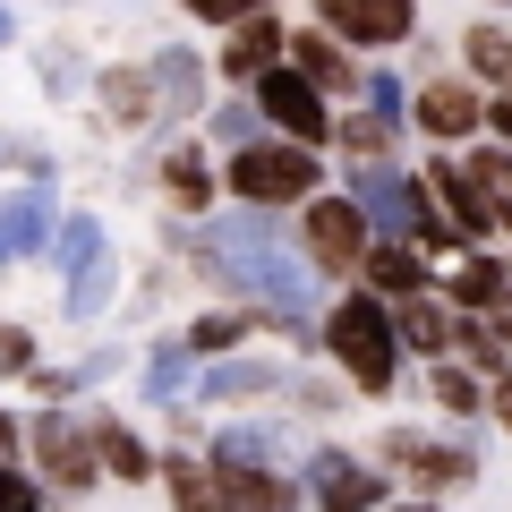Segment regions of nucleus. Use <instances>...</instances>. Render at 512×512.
Segmentation results:
<instances>
[{"instance_id":"nucleus-1","label":"nucleus","mask_w":512,"mask_h":512,"mask_svg":"<svg viewBox=\"0 0 512 512\" xmlns=\"http://www.w3.org/2000/svg\"><path fill=\"white\" fill-rule=\"evenodd\" d=\"M171 265L205 299H239V308H265V316H316L325 308V282L291 248V222L256 214V205H214L205 222H171Z\"/></svg>"},{"instance_id":"nucleus-2","label":"nucleus","mask_w":512,"mask_h":512,"mask_svg":"<svg viewBox=\"0 0 512 512\" xmlns=\"http://www.w3.org/2000/svg\"><path fill=\"white\" fill-rule=\"evenodd\" d=\"M316 359L350 384V402H402V384H410V350L393 333V308L376 291H359V282L325 291V308H316Z\"/></svg>"},{"instance_id":"nucleus-3","label":"nucleus","mask_w":512,"mask_h":512,"mask_svg":"<svg viewBox=\"0 0 512 512\" xmlns=\"http://www.w3.org/2000/svg\"><path fill=\"white\" fill-rule=\"evenodd\" d=\"M316 188H333V163H325V154H308V146L256 137V146L222 154V205H256V214H282V222H291Z\"/></svg>"},{"instance_id":"nucleus-4","label":"nucleus","mask_w":512,"mask_h":512,"mask_svg":"<svg viewBox=\"0 0 512 512\" xmlns=\"http://www.w3.org/2000/svg\"><path fill=\"white\" fill-rule=\"evenodd\" d=\"M291 478L308 487V512H384L393 504V478L342 436H308L291 461Z\"/></svg>"},{"instance_id":"nucleus-5","label":"nucleus","mask_w":512,"mask_h":512,"mask_svg":"<svg viewBox=\"0 0 512 512\" xmlns=\"http://www.w3.org/2000/svg\"><path fill=\"white\" fill-rule=\"evenodd\" d=\"M367 239H376V231H367V214L342 197V188H316V197L291 214V248H299V265H308L325 291H342V282L359 274Z\"/></svg>"},{"instance_id":"nucleus-6","label":"nucleus","mask_w":512,"mask_h":512,"mask_svg":"<svg viewBox=\"0 0 512 512\" xmlns=\"http://www.w3.org/2000/svg\"><path fill=\"white\" fill-rule=\"evenodd\" d=\"M282 384H291V359H282L274 342H248V350H231V359H197L188 402H197L205 419H239V410H274Z\"/></svg>"},{"instance_id":"nucleus-7","label":"nucleus","mask_w":512,"mask_h":512,"mask_svg":"<svg viewBox=\"0 0 512 512\" xmlns=\"http://www.w3.org/2000/svg\"><path fill=\"white\" fill-rule=\"evenodd\" d=\"M402 128L419 137V154H461V146H478V128H487V94H478L470 77L444 60V69L410 77V111H402Z\"/></svg>"},{"instance_id":"nucleus-8","label":"nucleus","mask_w":512,"mask_h":512,"mask_svg":"<svg viewBox=\"0 0 512 512\" xmlns=\"http://www.w3.org/2000/svg\"><path fill=\"white\" fill-rule=\"evenodd\" d=\"M26 470L52 487V504H86V495L103 487L94 444H86V410H43V402H26Z\"/></svg>"},{"instance_id":"nucleus-9","label":"nucleus","mask_w":512,"mask_h":512,"mask_svg":"<svg viewBox=\"0 0 512 512\" xmlns=\"http://www.w3.org/2000/svg\"><path fill=\"white\" fill-rule=\"evenodd\" d=\"M256 103V120H265V137H282V146H308V154H325L333 146V94H316L308 77L291 69V60H274V69L265 77H248V86H239Z\"/></svg>"},{"instance_id":"nucleus-10","label":"nucleus","mask_w":512,"mask_h":512,"mask_svg":"<svg viewBox=\"0 0 512 512\" xmlns=\"http://www.w3.org/2000/svg\"><path fill=\"white\" fill-rule=\"evenodd\" d=\"M308 18L359 60H402L410 43H419L427 0H308Z\"/></svg>"},{"instance_id":"nucleus-11","label":"nucleus","mask_w":512,"mask_h":512,"mask_svg":"<svg viewBox=\"0 0 512 512\" xmlns=\"http://www.w3.org/2000/svg\"><path fill=\"white\" fill-rule=\"evenodd\" d=\"M86 111H94L103 137H120V146H163V111H154V86H146V60H137V52L94 60Z\"/></svg>"},{"instance_id":"nucleus-12","label":"nucleus","mask_w":512,"mask_h":512,"mask_svg":"<svg viewBox=\"0 0 512 512\" xmlns=\"http://www.w3.org/2000/svg\"><path fill=\"white\" fill-rule=\"evenodd\" d=\"M478 478H487V427H427L419 453L393 470V495H436V504H453Z\"/></svg>"},{"instance_id":"nucleus-13","label":"nucleus","mask_w":512,"mask_h":512,"mask_svg":"<svg viewBox=\"0 0 512 512\" xmlns=\"http://www.w3.org/2000/svg\"><path fill=\"white\" fill-rule=\"evenodd\" d=\"M137 60H146V86H154V111H163V137L197 128L205 103H214V60H205V43L163 35V43H146Z\"/></svg>"},{"instance_id":"nucleus-14","label":"nucleus","mask_w":512,"mask_h":512,"mask_svg":"<svg viewBox=\"0 0 512 512\" xmlns=\"http://www.w3.org/2000/svg\"><path fill=\"white\" fill-rule=\"evenodd\" d=\"M77 410H86V444H94L103 487H137L146 495L154 478H163V444H154V427L137 419V410H120V402H77Z\"/></svg>"},{"instance_id":"nucleus-15","label":"nucleus","mask_w":512,"mask_h":512,"mask_svg":"<svg viewBox=\"0 0 512 512\" xmlns=\"http://www.w3.org/2000/svg\"><path fill=\"white\" fill-rule=\"evenodd\" d=\"M154 197H163V214L171 222H205L222 205V154L205 146L197 128H180V137H163V146H154Z\"/></svg>"},{"instance_id":"nucleus-16","label":"nucleus","mask_w":512,"mask_h":512,"mask_svg":"<svg viewBox=\"0 0 512 512\" xmlns=\"http://www.w3.org/2000/svg\"><path fill=\"white\" fill-rule=\"evenodd\" d=\"M333 188L367 214L376 239H410V231H419V205L427 197H419V180H410V163H333Z\"/></svg>"},{"instance_id":"nucleus-17","label":"nucleus","mask_w":512,"mask_h":512,"mask_svg":"<svg viewBox=\"0 0 512 512\" xmlns=\"http://www.w3.org/2000/svg\"><path fill=\"white\" fill-rule=\"evenodd\" d=\"M205 461L222 470H291L299 461V427L282 410H239V419H205Z\"/></svg>"},{"instance_id":"nucleus-18","label":"nucleus","mask_w":512,"mask_h":512,"mask_svg":"<svg viewBox=\"0 0 512 512\" xmlns=\"http://www.w3.org/2000/svg\"><path fill=\"white\" fill-rule=\"evenodd\" d=\"M188 376H197V359H188L180 325L146 333V342H137V359H128V393H137V410H154V419L188 402Z\"/></svg>"},{"instance_id":"nucleus-19","label":"nucleus","mask_w":512,"mask_h":512,"mask_svg":"<svg viewBox=\"0 0 512 512\" xmlns=\"http://www.w3.org/2000/svg\"><path fill=\"white\" fill-rule=\"evenodd\" d=\"M60 205H69L60 180H9V188H0V239H9V265H43Z\"/></svg>"},{"instance_id":"nucleus-20","label":"nucleus","mask_w":512,"mask_h":512,"mask_svg":"<svg viewBox=\"0 0 512 512\" xmlns=\"http://www.w3.org/2000/svg\"><path fill=\"white\" fill-rule=\"evenodd\" d=\"M282 35H291V18L282 9H256V18H239V26H222L214 35V86H248V77H265L282 60Z\"/></svg>"},{"instance_id":"nucleus-21","label":"nucleus","mask_w":512,"mask_h":512,"mask_svg":"<svg viewBox=\"0 0 512 512\" xmlns=\"http://www.w3.org/2000/svg\"><path fill=\"white\" fill-rule=\"evenodd\" d=\"M282 60H291V69L308 77L316 94H333V103H350V94H359V69H367V60H359V52H342V43H333L316 18H291V35H282Z\"/></svg>"},{"instance_id":"nucleus-22","label":"nucleus","mask_w":512,"mask_h":512,"mask_svg":"<svg viewBox=\"0 0 512 512\" xmlns=\"http://www.w3.org/2000/svg\"><path fill=\"white\" fill-rule=\"evenodd\" d=\"M359 291H376L384 308L393 299H419V291H436V256H419L410 239H367V256H359Z\"/></svg>"},{"instance_id":"nucleus-23","label":"nucleus","mask_w":512,"mask_h":512,"mask_svg":"<svg viewBox=\"0 0 512 512\" xmlns=\"http://www.w3.org/2000/svg\"><path fill=\"white\" fill-rule=\"evenodd\" d=\"M453 69L470 77L478 94H512V26L495 18V9H487V18H470V26L453 35Z\"/></svg>"},{"instance_id":"nucleus-24","label":"nucleus","mask_w":512,"mask_h":512,"mask_svg":"<svg viewBox=\"0 0 512 512\" xmlns=\"http://www.w3.org/2000/svg\"><path fill=\"white\" fill-rule=\"evenodd\" d=\"M180 342H188V359H231V350L265 342V308H239V299H205V308L180 325Z\"/></svg>"},{"instance_id":"nucleus-25","label":"nucleus","mask_w":512,"mask_h":512,"mask_svg":"<svg viewBox=\"0 0 512 512\" xmlns=\"http://www.w3.org/2000/svg\"><path fill=\"white\" fill-rule=\"evenodd\" d=\"M419 402L436 410L444 427H487V376L461 359H427L419 367Z\"/></svg>"},{"instance_id":"nucleus-26","label":"nucleus","mask_w":512,"mask_h":512,"mask_svg":"<svg viewBox=\"0 0 512 512\" xmlns=\"http://www.w3.org/2000/svg\"><path fill=\"white\" fill-rule=\"evenodd\" d=\"M120 291H128V265H120V248H111V256H94V265H77V274L60 282V325L94 333L111 308H120Z\"/></svg>"},{"instance_id":"nucleus-27","label":"nucleus","mask_w":512,"mask_h":512,"mask_svg":"<svg viewBox=\"0 0 512 512\" xmlns=\"http://www.w3.org/2000/svg\"><path fill=\"white\" fill-rule=\"evenodd\" d=\"M274 410H282L291 427H316V436H325L333 419H350V384L333 376L325 359H308V367H291V384H282V402H274Z\"/></svg>"},{"instance_id":"nucleus-28","label":"nucleus","mask_w":512,"mask_h":512,"mask_svg":"<svg viewBox=\"0 0 512 512\" xmlns=\"http://www.w3.org/2000/svg\"><path fill=\"white\" fill-rule=\"evenodd\" d=\"M410 154V137L393 120H376V111H359V103H342L333 111V146H325V163H402Z\"/></svg>"},{"instance_id":"nucleus-29","label":"nucleus","mask_w":512,"mask_h":512,"mask_svg":"<svg viewBox=\"0 0 512 512\" xmlns=\"http://www.w3.org/2000/svg\"><path fill=\"white\" fill-rule=\"evenodd\" d=\"M94 256H111V222L94 214V205H60L52 248H43V274H52V282H69L77 265H94Z\"/></svg>"},{"instance_id":"nucleus-30","label":"nucleus","mask_w":512,"mask_h":512,"mask_svg":"<svg viewBox=\"0 0 512 512\" xmlns=\"http://www.w3.org/2000/svg\"><path fill=\"white\" fill-rule=\"evenodd\" d=\"M453 316H461V308H444L436 291H419V299H393V333H402L410 367H427V359H453Z\"/></svg>"},{"instance_id":"nucleus-31","label":"nucleus","mask_w":512,"mask_h":512,"mask_svg":"<svg viewBox=\"0 0 512 512\" xmlns=\"http://www.w3.org/2000/svg\"><path fill=\"white\" fill-rule=\"evenodd\" d=\"M26 69H35L43 103H86V77H94V60H86V43H77V35H43L35 52H26Z\"/></svg>"},{"instance_id":"nucleus-32","label":"nucleus","mask_w":512,"mask_h":512,"mask_svg":"<svg viewBox=\"0 0 512 512\" xmlns=\"http://www.w3.org/2000/svg\"><path fill=\"white\" fill-rule=\"evenodd\" d=\"M197 137H205L214 154H239V146H256V137H265V120H256V103H248L239 86H214V103H205Z\"/></svg>"},{"instance_id":"nucleus-33","label":"nucleus","mask_w":512,"mask_h":512,"mask_svg":"<svg viewBox=\"0 0 512 512\" xmlns=\"http://www.w3.org/2000/svg\"><path fill=\"white\" fill-rule=\"evenodd\" d=\"M350 103L402 128V111H410V69H402V60H367V69H359V94H350ZM402 137H410V128H402Z\"/></svg>"},{"instance_id":"nucleus-34","label":"nucleus","mask_w":512,"mask_h":512,"mask_svg":"<svg viewBox=\"0 0 512 512\" xmlns=\"http://www.w3.org/2000/svg\"><path fill=\"white\" fill-rule=\"evenodd\" d=\"M0 171L9 180H60V154L43 146L35 128H0Z\"/></svg>"},{"instance_id":"nucleus-35","label":"nucleus","mask_w":512,"mask_h":512,"mask_svg":"<svg viewBox=\"0 0 512 512\" xmlns=\"http://www.w3.org/2000/svg\"><path fill=\"white\" fill-rule=\"evenodd\" d=\"M35 359H43V333H35V316H0V393H18Z\"/></svg>"},{"instance_id":"nucleus-36","label":"nucleus","mask_w":512,"mask_h":512,"mask_svg":"<svg viewBox=\"0 0 512 512\" xmlns=\"http://www.w3.org/2000/svg\"><path fill=\"white\" fill-rule=\"evenodd\" d=\"M188 26H205V35H222V26H239V18H256V9H282V0H171Z\"/></svg>"},{"instance_id":"nucleus-37","label":"nucleus","mask_w":512,"mask_h":512,"mask_svg":"<svg viewBox=\"0 0 512 512\" xmlns=\"http://www.w3.org/2000/svg\"><path fill=\"white\" fill-rule=\"evenodd\" d=\"M0 512H52V487L26 461H0Z\"/></svg>"},{"instance_id":"nucleus-38","label":"nucleus","mask_w":512,"mask_h":512,"mask_svg":"<svg viewBox=\"0 0 512 512\" xmlns=\"http://www.w3.org/2000/svg\"><path fill=\"white\" fill-rule=\"evenodd\" d=\"M487 427L512 444V367H504V376H487Z\"/></svg>"},{"instance_id":"nucleus-39","label":"nucleus","mask_w":512,"mask_h":512,"mask_svg":"<svg viewBox=\"0 0 512 512\" xmlns=\"http://www.w3.org/2000/svg\"><path fill=\"white\" fill-rule=\"evenodd\" d=\"M0 461H26V410L0 402Z\"/></svg>"},{"instance_id":"nucleus-40","label":"nucleus","mask_w":512,"mask_h":512,"mask_svg":"<svg viewBox=\"0 0 512 512\" xmlns=\"http://www.w3.org/2000/svg\"><path fill=\"white\" fill-rule=\"evenodd\" d=\"M487 146H512V94H487V128H478Z\"/></svg>"},{"instance_id":"nucleus-41","label":"nucleus","mask_w":512,"mask_h":512,"mask_svg":"<svg viewBox=\"0 0 512 512\" xmlns=\"http://www.w3.org/2000/svg\"><path fill=\"white\" fill-rule=\"evenodd\" d=\"M26 43V26H18V0H0V52H18Z\"/></svg>"},{"instance_id":"nucleus-42","label":"nucleus","mask_w":512,"mask_h":512,"mask_svg":"<svg viewBox=\"0 0 512 512\" xmlns=\"http://www.w3.org/2000/svg\"><path fill=\"white\" fill-rule=\"evenodd\" d=\"M384 512H453V504H436V495H393Z\"/></svg>"},{"instance_id":"nucleus-43","label":"nucleus","mask_w":512,"mask_h":512,"mask_svg":"<svg viewBox=\"0 0 512 512\" xmlns=\"http://www.w3.org/2000/svg\"><path fill=\"white\" fill-rule=\"evenodd\" d=\"M487 333L504 342V359H512V308H495V316H487Z\"/></svg>"},{"instance_id":"nucleus-44","label":"nucleus","mask_w":512,"mask_h":512,"mask_svg":"<svg viewBox=\"0 0 512 512\" xmlns=\"http://www.w3.org/2000/svg\"><path fill=\"white\" fill-rule=\"evenodd\" d=\"M0 274H9V239H0Z\"/></svg>"},{"instance_id":"nucleus-45","label":"nucleus","mask_w":512,"mask_h":512,"mask_svg":"<svg viewBox=\"0 0 512 512\" xmlns=\"http://www.w3.org/2000/svg\"><path fill=\"white\" fill-rule=\"evenodd\" d=\"M487 9H495V18H504V9H512V0H487Z\"/></svg>"}]
</instances>
